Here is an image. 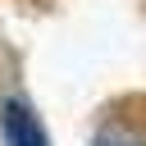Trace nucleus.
Here are the masks:
<instances>
[{"label": "nucleus", "instance_id": "obj_1", "mask_svg": "<svg viewBox=\"0 0 146 146\" xmlns=\"http://www.w3.org/2000/svg\"><path fill=\"white\" fill-rule=\"evenodd\" d=\"M0 132H5V146H46V128L41 119L32 114L27 100H5L0 105Z\"/></svg>", "mask_w": 146, "mask_h": 146}, {"label": "nucleus", "instance_id": "obj_2", "mask_svg": "<svg viewBox=\"0 0 146 146\" xmlns=\"http://www.w3.org/2000/svg\"><path fill=\"white\" fill-rule=\"evenodd\" d=\"M91 146H146V128L132 119H105L91 137Z\"/></svg>", "mask_w": 146, "mask_h": 146}]
</instances>
